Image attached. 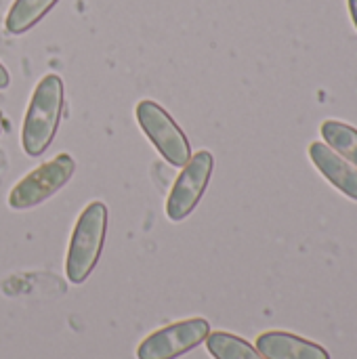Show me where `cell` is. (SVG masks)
<instances>
[{
  "label": "cell",
  "mask_w": 357,
  "mask_h": 359,
  "mask_svg": "<svg viewBox=\"0 0 357 359\" xmlns=\"http://www.w3.org/2000/svg\"><path fill=\"white\" fill-rule=\"evenodd\" d=\"M137 122L141 130L147 135L151 145L158 149V154L177 168H183L191 158V145L181 130V126L175 122V118L156 101L143 99L137 103Z\"/></svg>",
  "instance_id": "3"
},
{
  "label": "cell",
  "mask_w": 357,
  "mask_h": 359,
  "mask_svg": "<svg viewBox=\"0 0 357 359\" xmlns=\"http://www.w3.org/2000/svg\"><path fill=\"white\" fill-rule=\"evenodd\" d=\"M347 6H349V15H351V21L357 29V0H347Z\"/></svg>",
  "instance_id": "13"
},
{
  "label": "cell",
  "mask_w": 357,
  "mask_h": 359,
  "mask_svg": "<svg viewBox=\"0 0 357 359\" xmlns=\"http://www.w3.org/2000/svg\"><path fill=\"white\" fill-rule=\"evenodd\" d=\"M0 135H2V122H0Z\"/></svg>",
  "instance_id": "14"
},
{
  "label": "cell",
  "mask_w": 357,
  "mask_h": 359,
  "mask_svg": "<svg viewBox=\"0 0 357 359\" xmlns=\"http://www.w3.org/2000/svg\"><path fill=\"white\" fill-rule=\"evenodd\" d=\"M309 160L328 183H332L343 196L357 202V168L320 141L309 145Z\"/></svg>",
  "instance_id": "8"
},
{
  "label": "cell",
  "mask_w": 357,
  "mask_h": 359,
  "mask_svg": "<svg viewBox=\"0 0 357 359\" xmlns=\"http://www.w3.org/2000/svg\"><path fill=\"white\" fill-rule=\"evenodd\" d=\"M107 233V206L99 200L90 202L78 217L65 257V278L69 284H84L95 271Z\"/></svg>",
  "instance_id": "2"
},
{
  "label": "cell",
  "mask_w": 357,
  "mask_h": 359,
  "mask_svg": "<svg viewBox=\"0 0 357 359\" xmlns=\"http://www.w3.org/2000/svg\"><path fill=\"white\" fill-rule=\"evenodd\" d=\"M204 343L213 359H265L257 347L231 332H210Z\"/></svg>",
  "instance_id": "10"
},
{
  "label": "cell",
  "mask_w": 357,
  "mask_h": 359,
  "mask_svg": "<svg viewBox=\"0 0 357 359\" xmlns=\"http://www.w3.org/2000/svg\"><path fill=\"white\" fill-rule=\"evenodd\" d=\"M11 84V76H8V69L0 63V90H4L6 86Z\"/></svg>",
  "instance_id": "12"
},
{
  "label": "cell",
  "mask_w": 357,
  "mask_h": 359,
  "mask_svg": "<svg viewBox=\"0 0 357 359\" xmlns=\"http://www.w3.org/2000/svg\"><path fill=\"white\" fill-rule=\"evenodd\" d=\"M59 0H15L6 15V29L11 34L29 32Z\"/></svg>",
  "instance_id": "9"
},
{
  "label": "cell",
  "mask_w": 357,
  "mask_h": 359,
  "mask_svg": "<svg viewBox=\"0 0 357 359\" xmlns=\"http://www.w3.org/2000/svg\"><path fill=\"white\" fill-rule=\"evenodd\" d=\"M210 334V324L204 318L181 320L164 326L141 341L137 359H179L200 347Z\"/></svg>",
  "instance_id": "5"
},
{
  "label": "cell",
  "mask_w": 357,
  "mask_h": 359,
  "mask_svg": "<svg viewBox=\"0 0 357 359\" xmlns=\"http://www.w3.org/2000/svg\"><path fill=\"white\" fill-rule=\"evenodd\" d=\"M257 351L265 359H330V353L322 345L282 330L259 334Z\"/></svg>",
  "instance_id": "7"
},
{
  "label": "cell",
  "mask_w": 357,
  "mask_h": 359,
  "mask_svg": "<svg viewBox=\"0 0 357 359\" xmlns=\"http://www.w3.org/2000/svg\"><path fill=\"white\" fill-rule=\"evenodd\" d=\"M63 80L57 74H46L32 93L21 128V145L29 158L42 156L53 143L63 116Z\"/></svg>",
  "instance_id": "1"
},
{
  "label": "cell",
  "mask_w": 357,
  "mask_h": 359,
  "mask_svg": "<svg viewBox=\"0 0 357 359\" xmlns=\"http://www.w3.org/2000/svg\"><path fill=\"white\" fill-rule=\"evenodd\" d=\"M215 158L210 151L202 149L198 154H191L189 162L183 166L166 200V217L173 223H181L196 210L210 183Z\"/></svg>",
  "instance_id": "6"
},
{
  "label": "cell",
  "mask_w": 357,
  "mask_h": 359,
  "mask_svg": "<svg viewBox=\"0 0 357 359\" xmlns=\"http://www.w3.org/2000/svg\"><path fill=\"white\" fill-rule=\"evenodd\" d=\"M76 172V162L69 154H57L50 162L34 168L25 175L8 194V206L13 210H29L53 198L63 189Z\"/></svg>",
  "instance_id": "4"
},
{
  "label": "cell",
  "mask_w": 357,
  "mask_h": 359,
  "mask_svg": "<svg viewBox=\"0 0 357 359\" xmlns=\"http://www.w3.org/2000/svg\"><path fill=\"white\" fill-rule=\"evenodd\" d=\"M320 133L332 151H337L349 164L357 166V128L339 120H326L322 122Z\"/></svg>",
  "instance_id": "11"
}]
</instances>
